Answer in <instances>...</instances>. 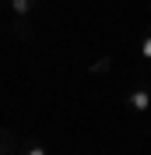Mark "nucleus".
I'll use <instances>...</instances> for the list:
<instances>
[{"mask_svg":"<svg viewBox=\"0 0 151 155\" xmlns=\"http://www.w3.org/2000/svg\"><path fill=\"white\" fill-rule=\"evenodd\" d=\"M127 102H130V109H137V113H144V109L151 106V95L144 92V88H137V92H130V99H127Z\"/></svg>","mask_w":151,"mask_h":155,"instance_id":"obj_1","label":"nucleus"},{"mask_svg":"<svg viewBox=\"0 0 151 155\" xmlns=\"http://www.w3.org/2000/svg\"><path fill=\"white\" fill-rule=\"evenodd\" d=\"M109 67H113V60H109V57H102V60H95V64H92V74H105Z\"/></svg>","mask_w":151,"mask_h":155,"instance_id":"obj_2","label":"nucleus"},{"mask_svg":"<svg viewBox=\"0 0 151 155\" xmlns=\"http://www.w3.org/2000/svg\"><path fill=\"white\" fill-rule=\"evenodd\" d=\"M11 7L18 11V14H28V7H32V0H11Z\"/></svg>","mask_w":151,"mask_h":155,"instance_id":"obj_3","label":"nucleus"},{"mask_svg":"<svg viewBox=\"0 0 151 155\" xmlns=\"http://www.w3.org/2000/svg\"><path fill=\"white\" fill-rule=\"evenodd\" d=\"M141 57H144V60H151V35L141 42Z\"/></svg>","mask_w":151,"mask_h":155,"instance_id":"obj_4","label":"nucleus"},{"mask_svg":"<svg viewBox=\"0 0 151 155\" xmlns=\"http://www.w3.org/2000/svg\"><path fill=\"white\" fill-rule=\"evenodd\" d=\"M25 155H46V148H39V145H32V148H28V152H25Z\"/></svg>","mask_w":151,"mask_h":155,"instance_id":"obj_5","label":"nucleus"}]
</instances>
